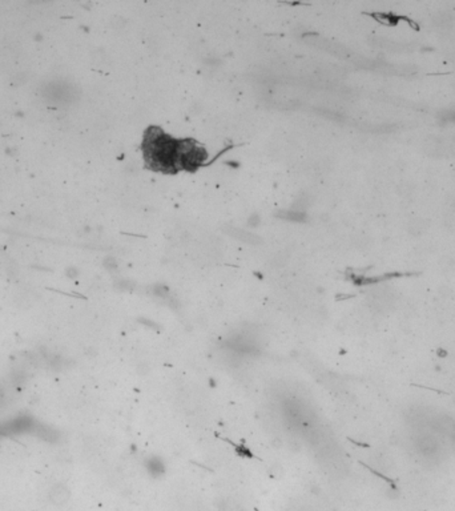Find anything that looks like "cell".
Here are the masks:
<instances>
[{
	"label": "cell",
	"mask_w": 455,
	"mask_h": 511,
	"mask_svg": "<svg viewBox=\"0 0 455 511\" xmlns=\"http://www.w3.org/2000/svg\"><path fill=\"white\" fill-rule=\"evenodd\" d=\"M140 322H141L142 325L148 326V328L153 329V330H159V325H156L155 321L148 320V318H141V320H140Z\"/></svg>",
	"instance_id": "5b68a950"
},
{
	"label": "cell",
	"mask_w": 455,
	"mask_h": 511,
	"mask_svg": "<svg viewBox=\"0 0 455 511\" xmlns=\"http://www.w3.org/2000/svg\"><path fill=\"white\" fill-rule=\"evenodd\" d=\"M375 19H377L378 21H381V23H386V24H397L398 21H402V20H406L409 24L411 25V27H414V28L418 29V27H417V24L415 23H413V21L409 19V17L406 16H398V15H395V13H374L373 15Z\"/></svg>",
	"instance_id": "3957f363"
},
{
	"label": "cell",
	"mask_w": 455,
	"mask_h": 511,
	"mask_svg": "<svg viewBox=\"0 0 455 511\" xmlns=\"http://www.w3.org/2000/svg\"><path fill=\"white\" fill-rule=\"evenodd\" d=\"M153 293L156 296L160 297V298H168V294H169V289L164 285H157L153 288Z\"/></svg>",
	"instance_id": "277c9868"
},
{
	"label": "cell",
	"mask_w": 455,
	"mask_h": 511,
	"mask_svg": "<svg viewBox=\"0 0 455 511\" xmlns=\"http://www.w3.org/2000/svg\"><path fill=\"white\" fill-rule=\"evenodd\" d=\"M142 148L150 166L165 172L193 170L207 157L205 150L192 140H175L157 128H150Z\"/></svg>",
	"instance_id": "6da1fadb"
},
{
	"label": "cell",
	"mask_w": 455,
	"mask_h": 511,
	"mask_svg": "<svg viewBox=\"0 0 455 511\" xmlns=\"http://www.w3.org/2000/svg\"><path fill=\"white\" fill-rule=\"evenodd\" d=\"M144 467H145L146 473L155 479L163 478L164 475H165V471H167L165 462H164L161 457H157V455L146 457L144 459Z\"/></svg>",
	"instance_id": "7a4b0ae2"
},
{
	"label": "cell",
	"mask_w": 455,
	"mask_h": 511,
	"mask_svg": "<svg viewBox=\"0 0 455 511\" xmlns=\"http://www.w3.org/2000/svg\"><path fill=\"white\" fill-rule=\"evenodd\" d=\"M211 386H216V381H215V380H211Z\"/></svg>",
	"instance_id": "8992f818"
}]
</instances>
